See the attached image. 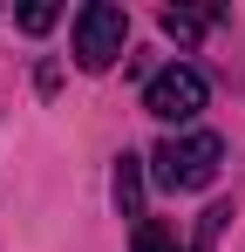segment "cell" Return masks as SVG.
<instances>
[{
  "label": "cell",
  "mask_w": 245,
  "mask_h": 252,
  "mask_svg": "<svg viewBox=\"0 0 245 252\" xmlns=\"http://www.w3.org/2000/svg\"><path fill=\"white\" fill-rule=\"evenodd\" d=\"M225 164V143L211 136V129H184V136H163L157 157H150V177H157L163 191H204L211 177Z\"/></svg>",
  "instance_id": "6da1fadb"
},
{
  "label": "cell",
  "mask_w": 245,
  "mask_h": 252,
  "mask_svg": "<svg viewBox=\"0 0 245 252\" xmlns=\"http://www.w3.org/2000/svg\"><path fill=\"white\" fill-rule=\"evenodd\" d=\"M122 41H129V14H122L116 0H89L75 14V62L89 75H102V68L122 55Z\"/></svg>",
  "instance_id": "7a4b0ae2"
},
{
  "label": "cell",
  "mask_w": 245,
  "mask_h": 252,
  "mask_svg": "<svg viewBox=\"0 0 245 252\" xmlns=\"http://www.w3.org/2000/svg\"><path fill=\"white\" fill-rule=\"evenodd\" d=\"M204 95H211V89H204L198 68H191V62H170L163 75H150V89H143V109H150L157 123H191V116L204 109Z\"/></svg>",
  "instance_id": "3957f363"
},
{
  "label": "cell",
  "mask_w": 245,
  "mask_h": 252,
  "mask_svg": "<svg viewBox=\"0 0 245 252\" xmlns=\"http://www.w3.org/2000/svg\"><path fill=\"white\" fill-rule=\"evenodd\" d=\"M116 211L143 225V157H129V150L116 157Z\"/></svg>",
  "instance_id": "277c9868"
},
{
  "label": "cell",
  "mask_w": 245,
  "mask_h": 252,
  "mask_svg": "<svg viewBox=\"0 0 245 252\" xmlns=\"http://www.w3.org/2000/svg\"><path fill=\"white\" fill-rule=\"evenodd\" d=\"M211 21H218V14H198V7H163V34H170V41H198Z\"/></svg>",
  "instance_id": "5b68a950"
},
{
  "label": "cell",
  "mask_w": 245,
  "mask_h": 252,
  "mask_svg": "<svg viewBox=\"0 0 245 252\" xmlns=\"http://www.w3.org/2000/svg\"><path fill=\"white\" fill-rule=\"evenodd\" d=\"M129 252H177V239L163 232L157 218H143V225H136V239H129Z\"/></svg>",
  "instance_id": "8992f818"
},
{
  "label": "cell",
  "mask_w": 245,
  "mask_h": 252,
  "mask_svg": "<svg viewBox=\"0 0 245 252\" xmlns=\"http://www.w3.org/2000/svg\"><path fill=\"white\" fill-rule=\"evenodd\" d=\"M14 21H21V28H28V34H48V28H55V21H61V7H48V0H28V7H21V14H14Z\"/></svg>",
  "instance_id": "52a82bcc"
},
{
  "label": "cell",
  "mask_w": 245,
  "mask_h": 252,
  "mask_svg": "<svg viewBox=\"0 0 245 252\" xmlns=\"http://www.w3.org/2000/svg\"><path fill=\"white\" fill-rule=\"evenodd\" d=\"M225 218H232V205H211V211H204V218H198V246H191V252H211V239L225 232Z\"/></svg>",
  "instance_id": "ba28073f"
}]
</instances>
